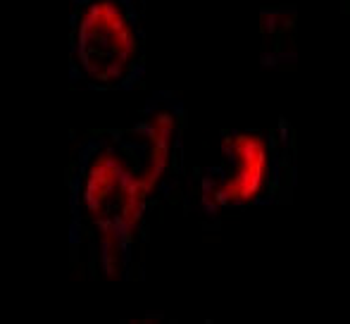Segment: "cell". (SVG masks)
Segmentation results:
<instances>
[{"label":"cell","mask_w":350,"mask_h":324,"mask_svg":"<svg viewBox=\"0 0 350 324\" xmlns=\"http://www.w3.org/2000/svg\"><path fill=\"white\" fill-rule=\"evenodd\" d=\"M221 160L203 176V203L210 210L245 208L272 186L274 155L262 131H226L221 136Z\"/></svg>","instance_id":"cell-3"},{"label":"cell","mask_w":350,"mask_h":324,"mask_svg":"<svg viewBox=\"0 0 350 324\" xmlns=\"http://www.w3.org/2000/svg\"><path fill=\"white\" fill-rule=\"evenodd\" d=\"M141 55V33L124 0H86L74 27V57L86 79L112 86Z\"/></svg>","instance_id":"cell-2"},{"label":"cell","mask_w":350,"mask_h":324,"mask_svg":"<svg viewBox=\"0 0 350 324\" xmlns=\"http://www.w3.org/2000/svg\"><path fill=\"white\" fill-rule=\"evenodd\" d=\"M155 186L157 181L146 170L141 126L136 129V146L105 144L86 162L79 200L100 239L103 262H120L129 250Z\"/></svg>","instance_id":"cell-1"}]
</instances>
